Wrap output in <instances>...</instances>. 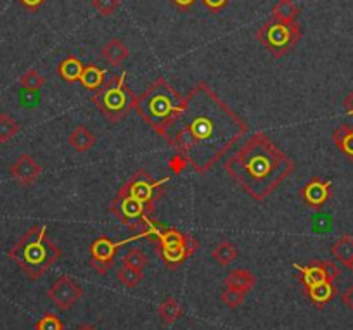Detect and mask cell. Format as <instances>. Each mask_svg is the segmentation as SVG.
<instances>
[{
    "label": "cell",
    "mask_w": 353,
    "mask_h": 330,
    "mask_svg": "<svg viewBox=\"0 0 353 330\" xmlns=\"http://www.w3.org/2000/svg\"><path fill=\"white\" fill-rule=\"evenodd\" d=\"M332 142L350 161H353V125H341L336 128L332 134Z\"/></svg>",
    "instance_id": "17"
},
{
    "label": "cell",
    "mask_w": 353,
    "mask_h": 330,
    "mask_svg": "<svg viewBox=\"0 0 353 330\" xmlns=\"http://www.w3.org/2000/svg\"><path fill=\"white\" fill-rule=\"evenodd\" d=\"M121 0H92V8L101 16H113L117 9L120 8Z\"/></svg>",
    "instance_id": "29"
},
{
    "label": "cell",
    "mask_w": 353,
    "mask_h": 330,
    "mask_svg": "<svg viewBox=\"0 0 353 330\" xmlns=\"http://www.w3.org/2000/svg\"><path fill=\"white\" fill-rule=\"evenodd\" d=\"M181 101V94L165 78L159 76L141 95L135 97L134 109L142 121L149 125V128L159 134L172 120Z\"/></svg>",
    "instance_id": "4"
},
{
    "label": "cell",
    "mask_w": 353,
    "mask_h": 330,
    "mask_svg": "<svg viewBox=\"0 0 353 330\" xmlns=\"http://www.w3.org/2000/svg\"><path fill=\"white\" fill-rule=\"evenodd\" d=\"M74 330H97V329L94 325H88V323H85V325L77 327V329H74Z\"/></svg>",
    "instance_id": "37"
},
{
    "label": "cell",
    "mask_w": 353,
    "mask_h": 330,
    "mask_svg": "<svg viewBox=\"0 0 353 330\" xmlns=\"http://www.w3.org/2000/svg\"><path fill=\"white\" fill-rule=\"evenodd\" d=\"M298 14H300V8L293 0H279L272 9V19H277V21H296Z\"/></svg>",
    "instance_id": "23"
},
{
    "label": "cell",
    "mask_w": 353,
    "mask_h": 330,
    "mask_svg": "<svg viewBox=\"0 0 353 330\" xmlns=\"http://www.w3.org/2000/svg\"><path fill=\"white\" fill-rule=\"evenodd\" d=\"M303 289L305 296L310 299V302L317 309H324L336 298V294H338V289H336L334 282H321V284L308 285V287Z\"/></svg>",
    "instance_id": "13"
},
{
    "label": "cell",
    "mask_w": 353,
    "mask_h": 330,
    "mask_svg": "<svg viewBox=\"0 0 353 330\" xmlns=\"http://www.w3.org/2000/svg\"><path fill=\"white\" fill-rule=\"evenodd\" d=\"M248 132L246 121L201 81L182 97L172 120L158 135L184 156L196 173L205 175Z\"/></svg>",
    "instance_id": "1"
},
{
    "label": "cell",
    "mask_w": 353,
    "mask_h": 330,
    "mask_svg": "<svg viewBox=\"0 0 353 330\" xmlns=\"http://www.w3.org/2000/svg\"><path fill=\"white\" fill-rule=\"evenodd\" d=\"M92 104L111 123H120L130 114L135 104V94L127 83V73L113 74L104 81L99 90L94 92Z\"/></svg>",
    "instance_id": "5"
},
{
    "label": "cell",
    "mask_w": 353,
    "mask_h": 330,
    "mask_svg": "<svg viewBox=\"0 0 353 330\" xmlns=\"http://www.w3.org/2000/svg\"><path fill=\"white\" fill-rule=\"evenodd\" d=\"M293 268L300 271V282L303 284V287L321 284V282H336V278L341 274L338 265L331 260L310 261V265L307 267L293 263Z\"/></svg>",
    "instance_id": "10"
},
{
    "label": "cell",
    "mask_w": 353,
    "mask_h": 330,
    "mask_svg": "<svg viewBox=\"0 0 353 330\" xmlns=\"http://www.w3.org/2000/svg\"><path fill=\"white\" fill-rule=\"evenodd\" d=\"M300 196L307 206L312 209H321L332 196V183L329 180H322L319 176L308 180L300 190Z\"/></svg>",
    "instance_id": "11"
},
{
    "label": "cell",
    "mask_w": 353,
    "mask_h": 330,
    "mask_svg": "<svg viewBox=\"0 0 353 330\" xmlns=\"http://www.w3.org/2000/svg\"><path fill=\"white\" fill-rule=\"evenodd\" d=\"M35 330H64V323L59 316L54 313H46L39 322L35 323Z\"/></svg>",
    "instance_id": "28"
},
{
    "label": "cell",
    "mask_w": 353,
    "mask_h": 330,
    "mask_svg": "<svg viewBox=\"0 0 353 330\" xmlns=\"http://www.w3.org/2000/svg\"><path fill=\"white\" fill-rule=\"evenodd\" d=\"M239 256V251H237L236 244L229 243V240H223V243L216 244L215 249L212 251V258L215 263H219L220 267H229L234 260H237Z\"/></svg>",
    "instance_id": "22"
},
{
    "label": "cell",
    "mask_w": 353,
    "mask_h": 330,
    "mask_svg": "<svg viewBox=\"0 0 353 330\" xmlns=\"http://www.w3.org/2000/svg\"><path fill=\"white\" fill-rule=\"evenodd\" d=\"M117 278L121 285L127 289H135L142 280H144V270L141 268L130 267V265H123L120 270L117 271Z\"/></svg>",
    "instance_id": "24"
},
{
    "label": "cell",
    "mask_w": 353,
    "mask_h": 330,
    "mask_svg": "<svg viewBox=\"0 0 353 330\" xmlns=\"http://www.w3.org/2000/svg\"><path fill=\"white\" fill-rule=\"evenodd\" d=\"M47 298L61 311H68V309L74 308V305L83 298V289H81V285L77 284L74 278L63 275L50 285V289L47 291Z\"/></svg>",
    "instance_id": "9"
},
{
    "label": "cell",
    "mask_w": 353,
    "mask_h": 330,
    "mask_svg": "<svg viewBox=\"0 0 353 330\" xmlns=\"http://www.w3.org/2000/svg\"><path fill=\"white\" fill-rule=\"evenodd\" d=\"M68 144L77 152H87L88 149H92L96 145V135L83 125H78L68 137Z\"/></svg>",
    "instance_id": "16"
},
{
    "label": "cell",
    "mask_w": 353,
    "mask_h": 330,
    "mask_svg": "<svg viewBox=\"0 0 353 330\" xmlns=\"http://www.w3.org/2000/svg\"><path fill=\"white\" fill-rule=\"evenodd\" d=\"M158 316L161 320L163 325H172L176 320L182 316V306L175 298H166L165 301L159 305Z\"/></svg>",
    "instance_id": "21"
},
{
    "label": "cell",
    "mask_w": 353,
    "mask_h": 330,
    "mask_svg": "<svg viewBox=\"0 0 353 330\" xmlns=\"http://www.w3.org/2000/svg\"><path fill=\"white\" fill-rule=\"evenodd\" d=\"M142 237H148V234L142 232L141 236H132L128 237V239L121 240V243H113V240L106 236L97 237V239L90 244V261H88V265H90V268H92L94 271H97L99 275H106L108 271L113 268L118 249L127 246V244L134 243V240L142 239Z\"/></svg>",
    "instance_id": "8"
},
{
    "label": "cell",
    "mask_w": 353,
    "mask_h": 330,
    "mask_svg": "<svg viewBox=\"0 0 353 330\" xmlns=\"http://www.w3.org/2000/svg\"><path fill=\"white\" fill-rule=\"evenodd\" d=\"M343 107H345V113L353 118V92H350V94L345 97V101H343Z\"/></svg>",
    "instance_id": "36"
},
{
    "label": "cell",
    "mask_w": 353,
    "mask_h": 330,
    "mask_svg": "<svg viewBox=\"0 0 353 330\" xmlns=\"http://www.w3.org/2000/svg\"><path fill=\"white\" fill-rule=\"evenodd\" d=\"M341 299H343V305H345L346 308L352 309V311H353V284L350 285V287L346 289L345 292H343Z\"/></svg>",
    "instance_id": "35"
},
{
    "label": "cell",
    "mask_w": 353,
    "mask_h": 330,
    "mask_svg": "<svg viewBox=\"0 0 353 330\" xmlns=\"http://www.w3.org/2000/svg\"><path fill=\"white\" fill-rule=\"evenodd\" d=\"M223 284H225L227 289H237V291L250 292L256 285V277H254L253 271L237 268V270H232L227 275Z\"/></svg>",
    "instance_id": "15"
},
{
    "label": "cell",
    "mask_w": 353,
    "mask_h": 330,
    "mask_svg": "<svg viewBox=\"0 0 353 330\" xmlns=\"http://www.w3.org/2000/svg\"><path fill=\"white\" fill-rule=\"evenodd\" d=\"M21 87L25 88L26 92H37L46 85V78L39 73L37 70H28L19 80Z\"/></svg>",
    "instance_id": "26"
},
{
    "label": "cell",
    "mask_w": 353,
    "mask_h": 330,
    "mask_svg": "<svg viewBox=\"0 0 353 330\" xmlns=\"http://www.w3.org/2000/svg\"><path fill=\"white\" fill-rule=\"evenodd\" d=\"M301 39V26L296 21L284 23L270 19L256 32V40L274 57H283L298 45Z\"/></svg>",
    "instance_id": "7"
},
{
    "label": "cell",
    "mask_w": 353,
    "mask_h": 330,
    "mask_svg": "<svg viewBox=\"0 0 353 330\" xmlns=\"http://www.w3.org/2000/svg\"><path fill=\"white\" fill-rule=\"evenodd\" d=\"M168 168L172 169V173H175V175H181L182 172H185V169L189 168V161L184 156L176 152V154L168 161Z\"/></svg>",
    "instance_id": "31"
},
{
    "label": "cell",
    "mask_w": 353,
    "mask_h": 330,
    "mask_svg": "<svg viewBox=\"0 0 353 330\" xmlns=\"http://www.w3.org/2000/svg\"><path fill=\"white\" fill-rule=\"evenodd\" d=\"M83 64L78 57L74 56H68L66 59H63L57 66V73L59 76L63 78L66 83H74V81H80L81 71H83Z\"/></svg>",
    "instance_id": "18"
},
{
    "label": "cell",
    "mask_w": 353,
    "mask_h": 330,
    "mask_svg": "<svg viewBox=\"0 0 353 330\" xmlns=\"http://www.w3.org/2000/svg\"><path fill=\"white\" fill-rule=\"evenodd\" d=\"M170 4L173 8L181 9V11H188V9H191L196 4V0H170Z\"/></svg>",
    "instance_id": "34"
},
{
    "label": "cell",
    "mask_w": 353,
    "mask_h": 330,
    "mask_svg": "<svg viewBox=\"0 0 353 330\" xmlns=\"http://www.w3.org/2000/svg\"><path fill=\"white\" fill-rule=\"evenodd\" d=\"M144 232H148V237H154L156 253L170 270L182 267L189 258L194 256L199 247L198 240L192 236H188L176 229H163L158 222Z\"/></svg>",
    "instance_id": "6"
},
{
    "label": "cell",
    "mask_w": 353,
    "mask_h": 330,
    "mask_svg": "<svg viewBox=\"0 0 353 330\" xmlns=\"http://www.w3.org/2000/svg\"><path fill=\"white\" fill-rule=\"evenodd\" d=\"M106 71L101 70L99 66H94V64H88V66L83 68L81 71V76H80V83L81 87L87 88L90 92H96L103 87V83L106 80Z\"/></svg>",
    "instance_id": "19"
},
{
    "label": "cell",
    "mask_w": 353,
    "mask_h": 330,
    "mask_svg": "<svg viewBox=\"0 0 353 330\" xmlns=\"http://www.w3.org/2000/svg\"><path fill=\"white\" fill-rule=\"evenodd\" d=\"M9 258L30 280H39L57 263L61 249L49 239L46 225H35L9 249Z\"/></svg>",
    "instance_id": "3"
},
{
    "label": "cell",
    "mask_w": 353,
    "mask_h": 330,
    "mask_svg": "<svg viewBox=\"0 0 353 330\" xmlns=\"http://www.w3.org/2000/svg\"><path fill=\"white\" fill-rule=\"evenodd\" d=\"M201 2L210 11H222V9H225L229 6L230 0H201Z\"/></svg>",
    "instance_id": "32"
},
{
    "label": "cell",
    "mask_w": 353,
    "mask_h": 330,
    "mask_svg": "<svg viewBox=\"0 0 353 330\" xmlns=\"http://www.w3.org/2000/svg\"><path fill=\"white\" fill-rule=\"evenodd\" d=\"M12 178L23 187H30L42 175V166L35 161L30 154H21L9 168Z\"/></svg>",
    "instance_id": "12"
},
{
    "label": "cell",
    "mask_w": 353,
    "mask_h": 330,
    "mask_svg": "<svg viewBox=\"0 0 353 330\" xmlns=\"http://www.w3.org/2000/svg\"><path fill=\"white\" fill-rule=\"evenodd\" d=\"M101 56H103V59L106 61L108 64H111V66H121V64L130 57V50H128V47L125 45L121 40L111 39L110 42L103 47Z\"/></svg>",
    "instance_id": "14"
},
{
    "label": "cell",
    "mask_w": 353,
    "mask_h": 330,
    "mask_svg": "<svg viewBox=\"0 0 353 330\" xmlns=\"http://www.w3.org/2000/svg\"><path fill=\"white\" fill-rule=\"evenodd\" d=\"M331 253L339 263L345 265L348 268V265L353 261V237L352 236H341L331 247Z\"/></svg>",
    "instance_id": "20"
},
{
    "label": "cell",
    "mask_w": 353,
    "mask_h": 330,
    "mask_svg": "<svg viewBox=\"0 0 353 330\" xmlns=\"http://www.w3.org/2000/svg\"><path fill=\"white\" fill-rule=\"evenodd\" d=\"M18 2L23 6V8L28 9V11H37V9H40L43 4H46L47 0H18Z\"/></svg>",
    "instance_id": "33"
},
{
    "label": "cell",
    "mask_w": 353,
    "mask_h": 330,
    "mask_svg": "<svg viewBox=\"0 0 353 330\" xmlns=\"http://www.w3.org/2000/svg\"><path fill=\"white\" fill-rule=\"evenodd\" d=\"M348 268H350V270H352V274H353V261H352V263L348 265Z\"/></svg>",
    "instance_id": "38"
},
{
    "label": "cell",
    "mask_w": 353,
    "mask_h": 330,
    "mask_svg": "<svg viewBox=\"0 0 353 330\" xmlns=\"http://www.w3.org/2000/svg\"><path fill=\"white\" fill-rule=\"evenodd\" d=\"M148 256H145L141 249H130L127 253V256L123 258V265H130V267L141 268V270H144V268L148 267Z\"/></svg>",
    "instance_id": "30"
},
{
    "label": "cell",
    "mask_w": 353,
    "mask_h": 330,
    "mask_svg": "<svg viewBox=\"0 0 353 330\" xmlns=\"http://www.w3.org/2000/svg\"><path fill=\"white\" fill-rule=\"evenodd\" d=\"M244 296H246V292L237 291V289H225L222 296H220V299H222V302L227 308L237 309L244 302Z\"/></svg>",
    "instance_id": "27"
},
{
    "label": "cell",
    "mask_w": 353,
    "mask_h": 330,
    "mask_svg": "<svg viewBox=\"0 0 353 330\" xmlns=\"http://www.w3.org/2000/svg\"><path fill=\"white\" fill-rule=\"evenodd\" d=\"M223 168L251 199L265 200L296 169V163L258 132L227 159Z\"/></svg>",
    "instance_id": "2"
},
{
    "label": "cell",
    "mask_w": 353,
    "mask_h": 330,
    "mask_svg": "<svg viewBox=\"0 0 353 330\" xmlns=\"http://www.w3.org/2000/svg\"><path fill=\"white\" fill-rule=\"evenodd\" d=\"M19 130H21V127L14 118L6 113L0 114V144H6L11 138H14L19 134Z\"/></svg>",
    "instance_id": "25"
}]
</instances>
